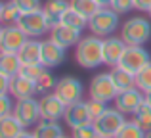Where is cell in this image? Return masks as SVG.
Returning a JSON list of instances; mask_svg holds the SVG:
<instances>
[{"mask_svg":"<svg viewBox=\"0 0 151 138\" xmlns=\"http://www.w3.org/2000/svg\"><path fill=\"white\" fill-rule=\"evenodd\" d=\"M96 136H98V132H96L94 123H88V125L73 129V134H71V138H96Z\"/></svg>","mask_w":151,"mask_h":138,"instance_id":"obj_32","label":"cell"},{"mask_svg":"<svg viewBox=\"0 0 151 138\" xmlns=\"http://www.w3.org/2000/svg\"><path fill=\"white\" fill-rule=\"evenodd\" d=\"M14 96H10V94H2L0 96V119H4V117L8 115H14V100H12Z\"/></svg>","mask_w":151,"mask_h":138,"instance_id":"obj_31","label":"cell"},{"mask_svg":"<svg viewBox=\"0 0 151 138\" xmlns=\"http://www.w3.org/2000/svg\"><path fill=\"white\" fill-rule=\"evenodd\" d=\"M2 29H4V27H2V25H0V35H2Z\"/></svg>","mask_w":151,"mask_h":138,"instance_id":"obj_45","label":"cell"},{"mask_svg":"<svg viewBox=\"0 0 151 138\" xmlns=\"http://www.w3.org/2000/svg\"><path fill=\"white\" fill-rule=\"evenodd\" d=\"M61 138H67V136H61Z\"/></svg>","mask_w":151,"mask_h":138,"instance_id":"obj_47","label":"cell"},{"mask_svg":"<svg viewBox=\"0 0 151 138\" xmlns=\"http://www.w3.org/2000/svg\"><path fill=\"white\" fill-rule=\"evenodd\" d=\"M71 8L77 10L81 15H84L86 19H90L101 6L96 2V0H71Z\"/></svg>","mask_w":151,"mask_h":138,"instance_id":"obj_25","label":"cell"},{"mask_svg":"<svg viewBox=\"0 0 151 138\" xmlns=\"http://www.w3.org/2000/svg\"><path fill=\"white\" fill-rule=\"evenodd\" d=\"M119 27V14L109 6L100 8L92 17L88 19V29L96 37H111Z\"/></svg>","mask_w":151,"mask_h":138,"instance_id":"obj_3","label":"cell"},{"mask_svg":"<svg viewBox=\"0 0 151 138\" xmlns=\"http://www.w3.org/2000/svg\"><path fill=\"white\" fill-rule=\"evenodd\" d=\"M115 109H119L121 113H134L142 104L145 102V94L142 92L140 88H130V90H124V92H119L115 96Z\"/></svg>","mask_w":151,"mask_h":138,"instance_id":"obj_11","label":"cell"},{"mask_svg":"<svg viewBox=\"0 0 151 138\" xmlns=\"http://www.w3.org/2000/svg\"><path fill=\"white\" fill-rule=\"evenodd\" d=\"M124 123H126L124 113H121L119 109H107L103 115H100L96 121H94V127H96V132L100 136L115 138Z\"/></svg>","mask_w":151,"mask_h":138,"instance_id":"obj_7","label":"cell"},{"mask_svg":"<svg viewBox=\"0 0 151 138\" xmlns=\"http://www.w3.org/2000/svg\"><path fill=\"white\" fill-rule=\"evenodd\" d=\"M115 138H145V131L136 121H126Z\"/></svg>","mask_w":151,"mask_h":138,"instance_id":"obj_27","label":"cell"},{"mask_svg":"<svg viewBox=\"0 0 151 138\" xmlns=\"http://www.w3.org/2000/svg\"><path fill=\"white\" fill-rule=\"evenodd\" d=\"M19 60L23 65H31V64H40L42 58V42L37 38H29L25 44L21 46V50L17 52Z\"/></svg>","mask_w":151,"mask_h":138,"instance_id":"obj_18","label":"cell"},{"mask_svg":"<svg viewBox=\"0 0 151 138\" xmlns=\"http://www.w3.org/2000/svg\"><path fill=\"white\" fill-rule=\"evenodd\" d=\"M121 38L128 46H144L151 38V23L145 17H130L121 27Z\"/></svg>","mask_w":151,"mask_h":138,"instance_id":"obj_2","label":"cell"},{"mask_svg":"<svg viewBox=\"0 0 151 138\" xmlns=\"http://www.w3.org/2000/svg\"><path fill=\"white\" fill-rule=\"evenodd\" d=\"M29 40L19 25H6L0 35V52H15L21 50V46Z\"/></svg>","mask_w":151,"mask_h":138,"instance_id":"obj_10","label":"cell"},{"mask_svg":"<svg viewBox=\"0 0 151 138\" xmlns=\"http://www.w3.org/2000/svg\"><path fill=\"white\" fill-rule=\"evenodd\" d=\"M44 71H46V67L42 64H31V65H23V67H21V75H25L27 79L37 81V79L40 77Z\"/></svg>","mask_w":151,"mask_h":138,"instance_id":"obj_33","label":"cell"},{"mask_svg":"<svg viewBox=\"0 0 151 138\" xmlns=\"http://www.w3.org/2000/svg\"><path fill=\"white\" fill-rule=\"evenodd\" d=\"M126 46L128 44H126L122 38H117V37L103 38V64L109 65V67L119 65L121 60H122V56H124Z\"/></svg>","mask_w":151,"mask_h":138,"instance_id":"obj_14","label":"cell"},{"mask_svg":"<svg viewBox=\"0 0 151 138\" xmlns=\"http://www.w3.org/2000/svg\"><path fill=\"white\" fill-rule=\"evenodd\" d=\"M10 94L15 100H25V98H35L37 94V85L33 79H27L25 75H15L10 79Z\"/></svg>","mask_w":151,"mask_h":138,"instance_id":"obj_16","label":"cell"},{"mask_svg":"<svg viewBox=\"0 0 151 138\" xmlns=\"http://www.w3.org/2000/svg\"><path fill=\"white\" fill-rule=\"evenodd\" d=\"M88 94L92 100H100V102H111L115 100L117 96V88L113 85V79H111V73H98L96 77L90 81V88H88Z\"/></svg>","mask_w":151,"mask_h":138,"instance_id":"obj_6","label":"cell"},{"mask_svg":"<svg viewBox=\"0 0 151 138\" xmlns=\"http://www.w3.org/2000/svg\"><path fill=\"white\" fill-rule=\"evenodd\" d=\"M21 67H23V64L15 52H0V73L2 75L12 79L21 73Z\"/></svg>","mask_w":151,"mask_h":138,"instance_id":"obj_21","label":"cell"},{"mask_svg":"<svg viewBox=\"0 0 151 138\" xmlns=\"http://www.w3.org/2000/svg\"><path fill=\"white\" fill-rule=\"evenodd\" d=\"M144 94H145V102L151 105V90H149V92H144Z\"/></svg>","mask_w":151,"mask_h":138,"instance_id":"obj_41","label":"cell"},{"mask_svg":"<svg viewBox=\"0 0 151 138\" xmlns=\"http://www.w3.org/2000/svg\"><path fill=\"white\" fill-rule=\"evenodd\" d=\"M98 4H100L101 8H105V6H111V0H96Z\"/></svg>","mask_w":151,"mask_h":138,"instance_id":"obj_40","label":"cell"},{"mask_svg":"<svg viewBox=\"0 0 151 138\" xmlns=\"http://www.w3.org/2000/svg\"><path fill=\"white\" fill-rule=\"evenodd\" d=\"M35 85H37V94H48L50 90L55 88V85H58V79H55L54 75H52L50 71L46 69L44 73H42L40 77L35 81Z\"/></svg>","mask_w":151,"mask_h":138,"instance_id":"obj_28","label":"cell"},{"mask_svg":"<svg viewBox=\"0 0 151 138\" xmlns=\"http://www.w3.org/2000/svg\"><path fill=\"white\" fill-rule=\"evenodd\" d=\"M69 6H71V2H67V0H48V2L44 4L42 10H44L46 17H48L50 29H54L55 25L61 23V15H63V12H65Z\"/></svg>","mask_w":151,"mask_h":138,"instance_id":"obj_20","label":"cell"},{"mask_svg":"<svg viewBox=\"0 0 151 138\" xmlns=\"http://www.w3.org/2000/svg\"><path fill=\"white\" fill-rule=\"evenodd\" d=\"M75 60L84 69H94L103 64V40L101 37L90 35L78 40L75 50Z\"/></svg>","mask_w":151,"mask_h":138,"instance_id":"obj_1","label":"cell"},{"mask_svg":"<svg viewBox=\"0 0 151 138\" xmlns=\"http://www.w3.org/2000/svg\"><path fill=\"white\" fill-rule=\"evenodd\" d=\"M134 8L140 12H149L151 10V0H134Z\"/></svg>","mask_w":151,"mask_h":138,"instance_id":"obj_38","label":"cell"},{"mask_svg":"<svg viewBox=\"0 0 151 138\" xmlns=\"http://www.w3.org/2000/svg\"><path fill=\"white\" fill-rule=\"evenodd\" d=\"M136 86L142 92H149L151 90V64L145 65V67L136 75Z\"/></svg>","mask_w":151,"mask_h":138,"instance_id":"obj_30","label":"cell"},{"mask_svg":"<svg viewBox=\"0 0 151 138\" xmlns=\"http://www.w3.org/2000/svg\"><path fill=\"white\" fill-rule=\"evenodd\" d=\"M17 138H35V134H33V132H27V131H23V132H21V134H19Z\"/></svg>","mask_w":151,"mask_h":138,"instance_id":"obj_39","label":"cell"},{"mask_svg":"<svg viewBox=\"0 0 151 138\" xmlns=\"http://www.w3.org/2000/svg\"><path fill=\"white\" fill-rule=\"evenodd\" d=\"M111 10H115L119 15L121 14H126L134 8V0H111Z\"/></svg>","mask_w":151,"mask_h":138,"instance_id":"obj_36","label":"cell"},{"mask_svg":"<svg viewBox=\"0 0 151 138\" xmlns=\"http://www.w3.org/2000/svg\"><path fill=\"white\" fill-rule=\"evenodd\" d=\"M2 94H10V79L0 73V96Z\"/></svg>","mask_w":151,"mask_h":138,"instance_id":"obj_37","label":"cell"},{"mask_svg":"<svg viewBox=\"0 0 151 138\" xmlns=\"http://www.w3.org/2000/svg\"><path fill=\"white\" fill-rule=\"evenodd\" d=\"M149 64H151V56H149V52L144 48V46H126L124 56H122V60H121L119 65H121L122 69L130 71V73L138 75L145 65H149Z\"/></svg>","mask_w":151,"mask_h":138,"instance_id":"obj_8","label":"cell"},{"mask_svg":"<svg viewBox=\"0 0 151 138\" xmlns=\"http://www.w3.org/2000/svg\"><path fill=\"white\" fill-rule=\"evenodd\" d=\"M19 17H21V10H19L14 2L4 4V10H2V17H0V21L6 23V25H17Z\"/></svg>","mask_w":151,"mask_h":138,"instance_id":"obj_29","label":"cell"},{"mask_svg":"<svg viewBox=\"0 0 151 138\" xmlns=\"http://www.w3.org/2000/svg\"><path fill=\"white\" fill-rule=\"evenodd\" d=\"M15 6L21 10V14L25 12H35V10H40V0H12Z\"/></svg>","mask_w":151,"mask_h":138,"instance_id":"obj_35","label":"cell"},{"mask_svg":"<svg viewBox=\"0 0 151 138\" xmlns=\"http://www.w3.org/2000/svg\"><path fill=\"white\" fill-rule=\"evenodd\" d=\"M96 138H109V136H100V134H98V136H96Z\"/></svg>","mask_w":151,"mask_h":138,"instance_id":"obj_44","label":"cell"},{"mask_svg":"<svg viewBox=\"0 0 151 138\" xmlns=\"http://www.w3.org/2000/svg\"><path fill=\"white\" fill-rule=\"evenodd\" d=\"M61 23H63V25H67V27H73V29H77V31H82L84 27H88V19H86L84 15H81L77 10H73L71 6L63 12Z\"/></svg>","mask_w":151,"mask_h":138,"instance_id":"obj_24","label":"cell"},{"mask_svg":"<svg viewBox=\"0 0 151 138\" xmlns=\"http://www.w3.org/2000/svg\"><path fill=\"white\" fill-rule=\"evenodd\" d=\"M81 33L82 31H77L73 27H67L63 23L55 25L54 29H50V38L55 42V44L63 46V48H69V46H77L78 40H81Z\"/></svg>","mask_w":151,"mask_h":138,"instance_id":"obj_17","label":"cell"},{"mask_svg":"<svg viewBox=\"0 0 151 138\" xmlns=\"http://www.w3.org/2000/svg\"><path fill=\"white\" fill-rule=\"evenodd\" d=\"M134 121H136L145 132L151 131V105L147 102H144V104L134 111Z\"/></svg>","mask_w":151,"mask_h":138,"instance_id":"obj_26","label":"cell"},{"mask_svg":"<svg viewBox=\"0 0 151 138\" xmlns=\"http://www.w3.org/2000/svg\"><path fill=\"white\" fill-rule=\"evenodd\" d=\"M38 105H40L42 121H59V119H63L65 109H67V105L63 104L54 92H52V94H44V96L38 100Z\"/></svg>","mask_w":151,"mask_h":138,"instance_id":"obj_12","label":"cell"},{"mask_svg":"<svg viewBox=\"0 0 151 138\" xmlns=\"http://www.w3.org/2000/svg\"><path fill=\"white\" fill-rule=\"evenodd\" d=\"M88 109H90V115H92V123H94L98 117L103 115V113L107 111V104H105V102L92 100V98H90V100H88Z\"/></svg>","mask_w":151,"mask_h":138,"instance_id":"obj_34","label":"cell"},{"mask_svg":"<svg viewBox=\"0 0 151 138\" xmlns=\"http://www.w3.org/2000/svg\"><path fill=\"white\" fill-rule=\"evenodd\" d=\"M17 25L21 27V31L29 38H37V37H40V35H44V33L50 31L48 17H46L42 8L40 10H35V12H25V14H21Z\"/></svg>","mask_w":151,"mask_h":138,"instance_id":"obj_4","label":"cell"},{"mask_svg":"<svg viewBox=\"0 0 151 138\" xmlns=\"http://www.w3.org/2000/svg\"><path fill=\"white\" fill-rule=\"evenodd\" d=\"M145 138H151V131H147V132H145Z\"/></svg>","mask_w":151,"mask_h":138,"instance_id":"obj_43","label":"cell"},{"mask_svg":"<svg viewBox=\"0 0 151 138\" xmlns=\"http://www.w3.org/2000/svg\"><path fill=\"white\" fill-rule=\"evenodd\" d=\"M63 60H65V48H63V46L55 44L52 38L42 40V58H40V64L44 65L46 69L58 67L59 64H63Z\"/></svg>","mask_w":151,"mask_h":138,"instance_id":"obj_15","label":"cell"},{"mask_svg":"<svg viewBox=\"0 0 151 138\" xmlns=\"http://www.w3.org/2000/svg\"><path fill=\"white\" fill-rule=\"evenodd\" d=\"M23 131H25V127L14 115L0 119V138H17Z\"/></svg>","mask_w":151,"mask_h":138,"instance_id":"obj_23","label":"cell"},{"mask_svg":"<svg viewBox=\"0 0 151 138\" xmlns=\"http://www.w3.org/2000/svg\"><path fill=\"white\" fill-rule=\"evenodd\" d=\"M35 138H61L63 129L58 121H40L33 131Z\"/></svg>","mask_w":151,"mask_h":138,"instance_id":"obj_22","label":"cell"},{"mask_svg":"<svg viewBox=\"0 0 151 138\" xmlns=\"http://www.w3.org/2000/svg\"><path fill=\"white\" fill-rule=\"evenodd\" d=\"M2 10H4V4L0 2V17H2Z\"/></svg>","mask_w":151,"mask_h":138,"instance_id":"obj_42","label":"cell"},{"mask_svg":"<svg viewBox=\"0 0 151 138\" xmlns=\"http://www.w3.org/2000/svg\"><path fill=\"white\" fill-rule=\"evenodd\" d=\"M14 117L23 125V127H33V125H38L40 117V105H38V100L35 98H25V100H17L14 108Z\"/></svg>","mask_w":151,"mask_h":138,"instance_id":"obj_9","label":"cell"},{"mask_svg":"<svg viewBox=\"0 0 151 138\" xmlns=\"http://www.w3.org/2000/svg\"><path fill=\"white\" fill-rule=\"evenodd\" d=\"M147 14H149V17H151V10H149V12H147Z\"/></svg>","mask_w":151,"mask_h":138,"instance_id":"obj_46","label":"cell"},{"mask_svg":"<svg viewBox=\"0 0 151 138\" xmlns=\"http://www.w3.org/2000/svg\"><path fill=\"white\" fill-rule=\"evenodd\" d=\"M63 121H65L71 129H77V127H82V125L92 123V115H90V109H88V102L81 100V102H77V104L67 105L65 115H63Z\"/></svg>","mask_w":151,"mask_h":138,"instance_id":"obj_13","label":"cell"},{"mask_svg":"<svg viewBox=\"0 0 151 138\" xmlns=\"http://www.w3.org/2000/svg\"><path fill=\"white\" fill-rule=\"evenodd\" d=\"M111 79H113V85L117 88V92H124V90L136 88V75L130 73V71L122 69L121 65H115L111 67Z\"/></svg>","mask_w":151,"mask_h":138,"instance_id":"obj_19","label":"cell"},{"mask_svg":"<svg viewBox=\"0 0 151 138\" xmlns=\"http://www.w3.org/2000/svg\"><path fill=\"white\" fill-rule=\"evenodd\" d=\"M54 94L63 102L65 105L77 104V102L82 100V94H84V88H82V82L75 77H61L58 79V85L54 88Z\"/></svg>","mask_w":151,"mask_h":138,"instance_id":"obj_5","label":"cell"}]
</instances>
